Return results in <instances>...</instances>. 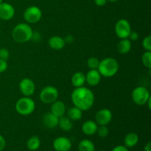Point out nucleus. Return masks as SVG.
<instances>
[{
  "label": "nucleus",
  "instance_id": "nucleus-12",
  "mask_svg": "<svg viewBox=\"0 0 151 151\" xmlns=\"http://www.w3.org/2000/svg\"><path fill=\"white\" fill-rule=\"evenodd\" d=\"M15 15V9L12 4L7 2L0 4V19L4 21L10 20Z\"/></svg>",
  "mask_w": 151,
  "mask_h": 151
},
{
  "label": "nucleus",
  "instance_id": "nucleus-28",
  "mask_svg": "<svg viewBox=\"0 0 151 151\" xmlns=\"http://www.w3.org/2000/svg\"><path fill=\"white\" fill-rule=\"evenodd\" d=\"M142 47L146 51H151V36L147 35L143 39Z\"/></svg>",
  "mask_w": 151,
  "mask_h": 151
},
{
  "label": "nucleus",
  "instance_id": "nucleus-26",
  "mask_svg": "<svg viewBox=\"0 0 151 151\" xmlns=\"http://www.w3.org/2000/svg\"><path fill=\"white\" fill-rule=\"evenodd\" d=\"M100 60L97 58H89L87 60V66L90 69H97L100 64Z\"/></svg>",
  "mask_w": 151,
  "mask_h": 151
},
{
  "label": "nucleus",
  "instance_id": "nucleus-6",
  "mask_svg": "<svg viewBox=\"0 0 151 151\" xmlns=\"http://www.w3.org/2000/svg\"><path fill=\"white\" fill-rule=\"evenodd\" d=\"M131 97L134 103L138 106L145 105L147 100L150 97V92L148 90L143 86L137 87L133 90L131 93Z\"/></svg>",
  "mask_w": 151,
  "mask_h": 151
},
{
  "label": "nucleus",
  "instance_id": "nucleus-13",
  "mask_svg": "<svg viewBox=\"0 0 151 151\" xmlns=\"http://www.w3.org/2000/svg\"><path fill=\"white\" fill-rule=\"evenodd\" d=\"M101 77L97 69H90L86 75V83L91 86H96L100 83Z\"/></svg>",
  "mask_w": 151,
  "mask_h": 151
},
{
  "label": "nucleus",
  "instance_id": "nucleus-7",
  "mask_svg": "<svg viewBox=\"0 0 151 151\" xmlns=\"http://www.w3.org/2000/svg\"><path fill=\"white\" fill-rule=\"evenodd\" d=\"M42 12L37 6H30L25 10L24 19L27 24H36L41 20Z\"/></svg>",
  "mask_w": 151,
  "mask_h": 151
},
{
  "label": "nucleus",
  "instance_id": "nucleus-31",
  "mask_svg": "<svg viewBox=\"0 0 151 151\" xmlns=\"http://www.w3.org/2000/svg\"><path fill=\"white\" fill-rule=\"evenodd\" d=\"M7 66H8L7 62L2 59H0V73H3L4 72H5L7 69Z\"/></svg>",
  "mask_w": 151,
  "mask_h": 151
},
{
  "label": "nucleus",
  "instance_id": "nucleus-37",
  "mask_svg": "<svg viewBox=\"0 0 151 151\" xmlns=\"http://www.w3.org/2000/svg\"><path fill=\"white\" fill-rule=\"evenodd\" d=\"M144 151H151V142H148L144 147Z\"/></svg>",
  "mask_w": 151,
  "mask_h": 151
},
{
  "label": "nucleus",
  "instance_id": "nucleus-25",
  "mask_svg": "<svg viewBox=\"0 0 151 151\" xmlns=\"http://www.w3.org/2000/svg\"><path fill=\"white\" fill-rule=\"evenodd\" d=\"M142 61L143 65L147 69H150L151 68V52L146 51L142 57Z\"/></svg>",
  "mask_w": 151,
  "mask_h": 151
},
{
  "label": "nucleus",
  "instance_id": "nucleus-10",
  "mask_svg": "<svg viewBox=\"0 0 151 151\" xmlns=\"http://www.w3.org/2000/svg\"><path fill=\"white\" fill-rule=\"evenodd\" d=\"M111 111L108 109H103L96 113L95 122L98 125H107L112 119Z\"/></svg>",
  "mask_w": 151,
  "mask_h": 151
},
{
  "label": "nucleus",
  "instance_id": "nucleus-5",
  "mask_svg": "<svg viewBox=\"0 0 151 151\" xmlns=\"http://www.w3.org/2000/svg\"><path fill=\"white\" fill-rule=\"evenodd\" d=\"M58 90L53 86L44 87L40 92V99L45 104H52L58 98Z\"/></svg>",
  "mask_w": 151,
  "mask_h": 151
},
{
  "label": "nucleus",
  "instance_id": "nucleus-19",
  "mask_svg": "<svg viewBox=\"0 0 151 151\" xmlns=\"http://www.w3.org/2000/svg\"><path fill=\"white\" fill-rule=\"evenodd\" d=\"M72 84L75 88L83 86L86 83V75H84L83 72H75L72 77Z\"/></svg>",
  "mask_w": 151,
  "mask_h": 151
},
{
  "label": "nucleus",
  "instance_id": "nucleus-38",
  "mask_svg": "<svg viewBox=\"0 0 151 151\" xmlns=\"http://www.w3.org/2000/svg\"><path fill=\"white\" fill-rule=\"evenodd\" d=\"M146 104H147V106H148V109H149V110H150L151 109V97H150V98H149V100H147V103H146Z\"/></svg>",
  "mask_w": 151,
  "mask_h": 151
},
{
  "label": "nucleus",
  "instance_id": "nucleus-42",
  "mask_svg": "<svg viewBox=\"0 0 151 151\" xmlns=\"http://www.w3.org/2000/svg\"><path fill=\"white\" fill-rule=\"evenodd\" d=\"M100 151H106V150H100Z\"/></svg>",
  "mask_w": 151,
  "mask_h": 151
},
{
  "label": "nucleus",
  "instance_id": "nucleus-18",
  "mask_svg": "<svg viewBox=\"0 0 151 151\" xmlns=\"http://www.w3.org/2000/svg\"><path fill=\"white\" fill-rule=\"evenodd\" d=\"M131 47H132L131 41H130L128 38H123L118 43L116 50L119 54L125 55L131 51Z\"/></svg>",
  "mask_w": 151,
  "mask_h": 151
},
{
  "label": "nucleus",
  "instance_id": "nucleus-36",
  "mask_svg": "<svg viewBox=\"0 0 151 151\" xmlns=\"http://www.w3.org/2000/svg\"><path fill=\"white\" fill-rule=\"evenodd\" d=\"M31 39L40 41V39H41V35H40V33H38V32H33V33H32V38H31Z\"/></svg>",
  "mask_w": 151,
  "mask_h": 151
},
{
  "label": "nucleus",
  "instance_id": "nucleus-17",
  "mask_svg": "<svg viewBox=\"0 0 151 151\" xmlns=\"http://www.w3.org/2000/svg\"><path fill=\"white\" fill-rule=\"evenodd\" d=\"M48 44L50 48L55 50H60L65 47L66 43L62 37L54 35V36L50 38L48 41Z\"/></svg>",
  "mask_w": 151,
  "mask_h": 151
},
{
  "label": "nucleus",
  "instance_id": "nucleus-24",
  "mask_svg": "<svg viewBox=\"0 0 151 151\" xmlns=\"http://www.w3.org/2000/svg\"><path fill=\"white\" fill-rule=\"evenodd\" d=\"M78 151H95V146L91 140L83 139L78 145Z\"/></svg>",
  "mask_w": 151,
  "mask_h": 151
},
{
  "label": "nucleus",
  "instance_id": "nucleus-35",
  "mask_svg": "<svg viewBox=\"0 0 151 151\" xmlns=\"http://www.w3.org/2000/svg\"><path fill=\"white\" fill-rule=\"evenodd\" d=\"M94 2L97 4V6H100V7H102V6H104L105 4L107 2V0H94Z\"/></svg>",
  "mask_w": 151,
  "mask_h": 151
},
{
  "label": "nucleus",
  "instance_id": "nucleus-9",
  "mask_svg": "<svg viewBox=\"0 0 151 151\" xmlns=\"http://www.w3.org/2000/svg\"><path fill=\"white\" fill-rule=\"evenodd\" d=\"M19 90L24 97H30L35 91V85L29 78H24L19 83Z\"/></svg>",
  "mask_w": 151,
  "mask_h": 151
},
{
  "label": "nucleus",
  "instance_id": "nucleus-33",
  "mask_svg": "<svg viewBox=\"0 0 151 151\" xmlns=\"http://www.w3.org/2000/svg\"><path fill=\"white\" fill-rule=\"evenodd\" d=\"M6 145V142L4 137L0 134V151H2Z\"/></svg>",
  "mask_w": 151,
  "mask_h": 151
},
{
  "label": "nucleus",
  "instance_id": "nucleus-1",
  "mask_svg": "<svg viewBox=\"0 0 151 151\" xmlns=\"http://www.w3.org/2000/svg\"><path fill=\"white\" fill-rule=\"evenodd\" d=\"M71 99L74 106L82 111L89 110L94 103V93L91 89L84 86L75 88L72 91Z\"/></svg>",
  "mask_w": 151,
  "mask_h": 151
},
{
  "label": "nucleus",
  "instance_id": "nucleus-27",
  "mask_svg": "<svg viewBox=\"0 0 151 151\" xmlns=\"http://www.w3.org/2000/svg\"><path fill=\"white\" fill-rule=\"evenodd\" d=\"M97 133L99 137L101 138H105L109 135V129L107 125H100V127L97 128Z\"/></svg>",
  "mask_w": 151,
  "mask_h": 151
},
{
  "label": "nucleus",
  "instance_id": "nucleus-16",
  "mask_svg": "<svg viewBox=\"0 0 151 151\" xmlns=\"http://www.w3.org/2000/svg\"><path fill=\"white\" fill-rule=\"evenodd\" d=\"M98 125L95 121L87 120L82 125V131L87 136L94 135L97 133Z\"/></svg>",
  "mask_w": 151,
  "mask_h": 151
},
{
  "label": "nucleus",
  "instance_id": "nucleus-22",
  "mask_svg": "<svg viewBox=\"0 0 151 151\" xmlns=\"http://www.w3.org/2000/svg\"><path fill=\"white\" fill-rule=\"evenodd\" d=\"M83 111L78 108L74 107L70 108L67 111V116L72 121H78L82 118Z\"/></svg>",
  "mask_w": 151,
  "mask_h": 151
},
{
  "label": "nucleus",
  "instance_id": "nucleus-41",
  "mask_svg": "<svg viewBox=\"0 0 151 151\" xmlns=\"http://www.w3.org/2000/svg\"><path fill=\"white\" fill-rule=\"evenodd\" d=\"M0 35H1V30H0Z\"/></svg>",
  "mask_w": 151,
  "mask_h": 151
},
{
  "label": "nucleus",
  "instance_id": "nucleus-39",
  "mask_svg": "<svg viewBox=\"0 0 151 151\" xmlns=\"http://www.w3.org/2000/svg\"><path fill=\"white\" fill-rule=\"evenodd\" d=\"M107 1H111V2H115V1H119V0H107Z\"/></svg>",
  "mask_w": 151,
  "mask_h": 151
},
{
  "label": "nucleus",
  "instance_id": "nucleus-14",
  "mask_svg": "<svg viewBox=\"0 0 151 151\" xmlns=\"http://www.w3.org/2000/svg\"><path fill=\"white\" fill-rule=\"evenodd\" d=\"M42 122L44 126L47 127V128L54 129L58 125V117L51 112H48L43 116Z\"/></svg>",
  "mask_w": 151,
  "mask_h": 151
},
{
  "label": "nucleus",
  "instance_id": "nucleus-3",
  "mask_svg": "<svg viewBox=\"0 0 151 151\" xmlns=\"http://www.w3.org/2000/svg\"><path fill=\"white\" fill-rule=\"evenodd\" d=\"M97 70L101 76L104 78H111L117 73L119 70V63L114 58H106L100 61Z\"/></svg>",
  "mask_w": 151,
  "mask_h": 151
},
{
  "label": "nucleus",
  "instance_id": "nucleus-21",
  "mask_svg": "<svg viewBox=\"0 0 151 151\" xmlns=\"http://www.w3.org/2000/svg\"><path fill=\"white\" fill-rule=\"evenodd\" d=\"M139 142V137L136 133H129L127 134L124 139L125 146L128 148L137 145Z\"/></svg>",
  "mask_w": 151,
  "mask_h": 151
},
{
  "label": "nucleus",
  "instance_id": "nucleus-34",
  "mask_svg": "<svg viewBox=\"0 0 151 151\" xmlns=\"http://www.w3.org/2000/svg\"><path fill=\"white\" fill-rule=\"evenodd\" d=\"M64 41H65V43H67V44H72V43L74 42V41H75V39H74V37L72 36V35H66V37H65L64 38Z\"/></svg>",
  "mask_w": 151,
  "mask_h": 151
},
{
  "label": "nucleus",
  "instance_id": "nucleus-29",
  "mask_svg": "<svg viewBox=\"0 0 151 151\" xmlns=\"http://www.w3.org/2000/svg\"><path fill=\"white\" fill-rule=\"evenodd\" d=\"M10 56V52L9 50L6 48H1L0 49V59L6 60L7 61Z\"/></svg>",
  "mask_w": 151,
  "mask_h": 151
},
{
  "label": "nucleus",
  "instance_id": "nucleus-2",
  "mask_svg": "<svg viewBox=\"0 0 151 151\" xmlns=\"http://www.w3.org/2000/svg\"><path fill=\"white\" fill-rule=\"evenodd\" d=\"M32 31L31 27L27 23L18 24L12 31V37L17 43H26L32 38Z\"/></svg>",
  "mask_w": 151,
  "mask_h": 151
},
{
  "label": "nucleus",
  "instance_id": "nucleus-30",
  "mask_svg": "<svg viewBox=\"0 0 151 151\" xmlns=\"http://www.w3.org/2000/svg\"><path fill=\"white\" fill-rule=\"evenodd\" d=\"M139 33L137 32V31H132L131 30V32H130L129 35H128V39L130 40V41H136L138 40L139 38Z\"/></svg>",
  "mask_w": 151,
  "mask_h": 151
},
{
  "label": "nucleus",
  "instance_id": "nucleus-20",
  "mask_svg": "<svg viewBox=\"0 0 151 151\" xmlns=\"http://www.w3.org/2000/svg\"><path fill=\"white\" fill-rule=\"evenodd\" d=\"M58 126L60 127L61 130L64 131H69L73 128V123L72 121L67 116H62L58 118Z\"/></svg>",
  "mask_w": 151,
  "mask_h": 151
},
{
  "label": "nucleus",
  "instance_id": "nucleus-40",
  "mask_svg": "<svg viewBox=\"0 0 151 151\" xmlns=\"http://www.w3.org/2000/svg\"><path fill=\"white\" fill-rule=\"evenodd\" d=\"M2 2H3V0H0V4H1Z\"/></svg>",
  "mask_w": 151,
  "mask_h": 151
},
{
  "label": "nucleus",
  "instance_id": "nucleus-8",
  "mask_svg": "<svg viewBox=\"0 0 151 151\" xmlns=\"http://www.w3.org/2000/svg\"><path fill=\"white\" fill-rule=\"evenodd\" d=\"M131 32V27L129 22L126 19H119L115 24V32L120 39L128 38Z\"/></svg>",
  "mask_w": 151,
  "mask_h": 151
},
{
  "label": "nucleus",
  "instance_id": "nucleus-4",
  "mask_svg": "<svg viewBox=\"0 0 151 151\" xmlns=\"http://www.w3.org/2000/svg\"><path fill=\"white\" fill-rule=\"evenodd\" d=\"M35 103L29 97H24L19 99L16 103V110L19 114L27 116L35 111Z\"/></svg>",
  "mask_w": 151,
  "mask_h": 151
},
{
  "label": "nucleus",
  "instance_id": "nucleus-23",
  "mask_svg": "<svg viewBox=\"0 0 151 151\" xmlns=\"http://www.w3.org/2000/svg\"><path fill=\"white\" fill-rule=\"evenodd\" d=\"M27 148L31 151H35L38 150L41 146V140H40L39 137H37V136L31 137L27 140Z\"/></svg>",
  "mask_w": 151,
  "mask_h": 151
},
{
  "label": "nucleus",
  "instance_id": "nucleus-11",
  "mask_svg": "<svg viewBox=\"0 0 151 151\" xmlns=\"http://www.w3.org/2000/svg\"><path fill=\"white\" fill-rule=\"evenodd\" d=\"M53 147L55 151H69L72 148V142L67 137H59L53 141Z\"/></svg>",
  "mask_w": 151,
  "mask_h": 151
},
{
  "label": "nucleus",
  "instance_id": "nucleus-32",
  "mask_svg": "<svg viewBox=\"0 0 151 151\" xmlns=\"http://www.w3.org/2000/svg\"><path fill=\"white\" fill-rule=\"evenodd\" d=\"M111 151H129L128 147L123 145H117L112 149Z\"/></svg>",
  "mask_w": 151,
  "mask_h": 151
},
{
  "label": "nucleus",
  "instance_id": "nucleus-15",
  "mask_svg": "<svg viewBox=\"0 0 151 151\" xmlns=\"http://www.w3.org/2000/svg\"><path fill=\"white\" fill-rule=\"evenodd\" d=\"M66 106H65L64 103H63L62 101L57 100L52 103L51 111L50 112L58 118L63 116L66 113Z\"/></svg>",
  "mask_w": 151,
  "mask_h": 151
}]
</instances>
